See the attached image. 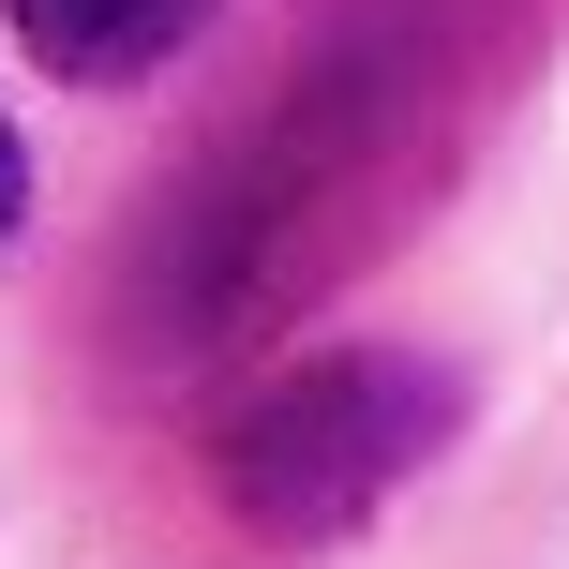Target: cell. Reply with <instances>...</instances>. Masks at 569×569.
Here are the masks:
<instances>
[{
  "label": "cell",
  "instance_id": "6da1fadb",
  "mask_svg": "<svg viewBox=\"0 0 569 569\" xmlns=\"http://www.w3.org/2000/svg\"><path fill=\"white\" fill-rule=\"evenodd\" d=\"M450 420H465L450 360H420V345H315L226 420L210 465H226V510L256 540H345L360 510H390L435 465Z\"/></svg>",
  "mask_w": 569,
  "mask_h": 569
},
{
  "label": "cell",
  "instance_id": "7a4b0ae2",
  "mask_svg": "<svg viewBox=\"0 0 569 569\" xmlns=\"http://www.w3.org/2000/svg\"><path fill=\"white\" fill-rule=\"evenodd\" d=\"M0 16H16V46L46 60L60 90H136V76H166L226 0H0Z\"/></svg>",
  "mask_w": 569,
  "mask_h": 569
},
{
  "label": "cell",
  "instance_id": "3957f363",
  "mask_svg": "<svg viewBox=\"0 0 569 569\" xmlns=\"http://www.w3.org/2000/svg\"><path fill=\"white\" fill-rule=\"evenodd\" d=\"M30 226V150H16V120H0V240Z\"/></svg>",
  "mask_w": 569,
  "mask_h": 569
}]
</instances>
